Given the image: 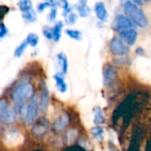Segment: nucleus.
I'll return each mask as SVG.
<instances>
[{"mask_svg": "<svg viewBox=\"0 0 151 151\" xmlns=\"http://www.w3.org/2000/svg\"><path fill=\"white\" fill-rule=\"evenodd\" d=\"M93 121H94V124L96 126L102 125L105 122V117L101 108L96 107L94 109V120Z\"/></svg>", "mask_w": 151, "mask_h": 151, "instance_id": "nucleus-15", "label": "nucleus"}, {"mask_svg": "<svg viewBox=\"0 0 151 151\" xmlns=\"http://www.w3.org/2000/svg\"><path fill=\"white\" fill-rule=\"evenodd\" d=\"M15 119V111H12L6 99H0V121L4 124H11Z\"/></svg>", "mask_w": 151, "mask_h": 151, "instance_id": "nucleus-4", "label": "nucleus"}, {"mask_svg": "<svg viewBox=\"0 0 151 151\" xmlns=\"http://www.w3.org/2000/svg\"><path fill=\"white\" fill-rule=\"evenodd\" d=\"M58 6L62 7L64 17H66L72 12V8L67 0H58Z\"/></svg>", "mask_w": 151, "mask_h": 151, "instance_id": "nucleus-23", "label": "nucleus"}, {"mask_svg": "<svg viewBox=\"0 0 151 151\" xmlns=\"http://www.w3.org/2000/svg\"><path fill=\"white\" fill-rule=\"evenodd\" d=\"M8 34V27L3 22H0V39L5 37Z\"/></svg>", "mask_w": 151, "mask_h": 151, "instance_id": "nucleus-29", "label": "nucleus"}, {"mask_svg": "<svg viewBox=\"0 0 151 151\" xmlns=\"http://www.w3.org/2000/svg\"><path fill=\"white\" fill-rule=\"evenodd\" d=\"M76 9L81 15V17H87L89 14V8L87 5H81V4H77Z\"/></svg>", "mask_w": 151, "mask_h": 151, "instance_id": "nucleus-24", "label": "nucleus"}, {"mask_svg": "<svg viewBox=\"0 0 151 151\" xmlns=\"http://www.w3.org/2000/svg\"><path fill=\"white\" fill-rule=\"evenodd\" d=\"M68 123H69V117L67 115H62L54 123V128L57 131H61L68 125Z\"/></svg>", "mask_w": 151, "mask_h": 151, "instance_id": "nucleus-14", "label": "nucleus"}, {"mask_svg": "<svg viewBox=\"0 0 151 151\" xmlns=\"http://www.w3.org/2000/svg\"><path fill=\"white\" fill-rule=\"evenodd\" d=\"M9 11H10L9 6L5 5V4H0V22H2V20L7 15Z\"/></svg>", "mask_w": 151, "mask_h": 151, "instance_id": "nucleus-27", "label": "nucleus"}, {"mask_svg": "<svg viewBox=\"0 0 151 151\" xmlns=\"http://www.w3.org/2000/svg\"><path fill=\"white\" fill-rule=\"evenodd\" d=\"M50 102V93L48 87L45 82L41 83V92H40V97L38 99V105L39 110L42 111H45L49 106Z\"/></svg>", "mask_w": 151, "mask_h": 151, "instance_id": "nucleus-7", "label": "nucleus"}, {"mask_svg": "<svg viewBox=\"0 0 151 151\" xmlns=\"http://www.w3.org/2000/svg\"><path fill=\"white\" fill-rule=\"evenodd\" d=\"M23 19L27 22H29V23H33V22H35L36 19H37V14H36V12L32 8L28 11H26V12H23L22 14H21Z\"/></svg>", "mask_w": 151, "mask_h": 151, "instance_id": "nucleus-17", "label": "nucleus"}, {"mask_svg": "<svg viewBox=\"0 0 151 151\" xmlns=\"http://www.w3.org/2000/svg\"><path fill=\"white\" fill-rule=\"evenodd\" d=\"M119 34L120 39L127 45H130V46H133L135 43L137 37H138L137 31L134 28H129V29L122 30V31L119 32Z\"/></svg>", "mask_w": 151, "mask_h": 151, "instance_id": "nucleus-9", "label": "nucleus"}, {"mask_svg": "<svg viewBox=\"0 0 151 151\" xmlns=\"http://www.w3.org/2000/svg\"><path fill=\"white\" fill-rule=\"evenodd\" d=\"M110 50L115 56H125L128 53L129 50L127 44L118 37H113L110 42Z\"/></svg>", "mask_w": 151, "mask_h": 151, "instance_id": "nucleus-5", "label": "nucleus"}, {"mask_svg": "<svg viewBox=\"0 0 151 151\" xmlns=\"http://www.w3.org/2000/svg\"><path fill=\"white\" fill-rule=\"evenodd\" d=\"M118 77L117 68L111 65H106L104 69V84L105 86H111Z\"/></svg>", "mask_w": 151, "mask_h": 151, "instance_id": "nucleus-8", "label": "nucleus"}, {"mask_svg": "<svg viewBox=\"0 0 151 151\" xmlns=\"http://www.w3.org/2000/svg\"><path fill=\"white\" fill-rule=\"evenodd\" d=\"M95 13L97 19L101 21H106L108 18V12L105 7V4L103 2H98L95 4Z\"/></svg>", "mask_w": 151, "mask_h": 151, "instance_id": "nucleus-11", "label": "nucleus"}, {"mask_svg": "<svg viewBox=\"0 0 151 151\" xmlns=\"http://www.w3.org/2000/svg\"><path fill=\"white\" fill-rule=\"evenodd\" d=\"M124 11L127 16L133 21V23L140 27H146L148 25V19L143 11L138 7V5L131 1H127L124 4Z\"/></svg>", "mask_w": 151, "mask_h": 151, "instance_id": "nucleus-1", "label": "nucleus"}, {"mask_svg": "<svg viewBox=\"0 0 151 151\" xmlns=\"http://www.w3.org/2000/svg\"><path fill=\"white\" fill-rule=\"evenodd\" d=\"M145 1H149V0H145Z\"/></svg>", "mask_w": 151, "mask_h": 151, "instance_id": "nucleus-33", "label": "nucleus"}, {"mask_svg": "<svg viewBox=\"0 0 151 151\" xmlns=\"http://www.w3.org/2000/svg\"><path fill=\"white\" fill-rule=\"evenodd\" d=\"M65 34L71 38V39H73V40H76V41H81L82 39V35H81V32L79 31V30H76V29H66L65 30Z\"/></svg>", "mask_w": 151, "mask_h": 151, "instance_id": "nucleus-22", "label": "nucleus"}, {"mask_svg": "<svg viewBox=\"0 0 151 151\" xmlns=\"http://www.w3.org/2000/svg\"><path fill=\"white\" fill-rule=\"evenodd\" d=\"M35 96L34 86L29 81H21L18 83L12 89L11 96L15 103H24L30 100Z\"/></svg>", "mask_w": 151, "mask_h": 151, "instance_id": "nucleus-2", "label": "nucleus"}, {"mask_svg": "<svg viewBox=\"0 0 151 151\" xmlns=\"http://www.w3.org/2000/svg\"><path fill=\"white\" fill-rule=\"evenodd\" d=\"M26 42H27V44L33 48L36 47L38 45V42H39V36L37 34L35 33H29L27 34V37H26Z\"/></svg>", "mask_w": 151, "mask_h": 151, "instance_id": "nucleus-18", "label": "nucleus"}, {"mask_svg": "<svg viewBox=\"0 0 151 151\" xmlns=\"http://www.w3.org/2000/svg\"><path fill=\"white\" fill-rule=\"evenodd\" d=\"M77 14L76 13H74V12H71L66 17H65V19H66V21H67V24H69V25H73V24H75V22L77 21Z\"/></svg>", "mask_w": 151, "mask_h": 151, "instance_id": "nucleus-28", "label": "nucleus"}, {"mask_svg": "<svg viewBox=\"0 0 151 151\" xmlns=\"http://www.w3.org/2000/svg\"><path fill=\"white\" fill-rule=\"evenodd\" d=\"M38 112H39L38 99L34 96L33 98L30 99V103L27 104L26 111L22 117V119L27 125H30L35 120L38 115Z\"/></svg>", "mask_w": 151, "mask_h": 151, "instance_id": "nucleus-3", "label": "nucleus"}, {"mask_svg": "<svg viewBox=\"0 0 151 151\" xmlns=\"http://www.w3.org/2000/svg\"><path fill=\"white\" fill-rule=\"evenodd\" d=\"M48 8H50V4H49L45 0H44L43 2L38 4V5H37V7H36L37 11H38L39 12H42L43 11H45V10L48 9Z\"/></svg>", "mask_w": 151, "mask_h": 151, "instance_id": "nucleus-30", "label": "nucleus"}, {"mask_svg": "<svg viewBox=\"0 0 151 151\" xmlns=\"http://www.w3.org/2000/svg\"><path fill=\"white\" fill-rule=\"evenodd\" d=\"M57 61H58V65L60 69L58 73H61L63 74L67 73L68 71V60L65 53L59 52L57 54Z\"/></svg>", "mask_w": 151, "mask_h": 151, "instance_id": "nucleus-13", "label": "nucleus"}, {"mask_svg": "<svg viewBox=\"0 0 151 151\" xmlns=\"http://www.w3.org/2000/svg\"><path fill=\"white\" fill-rule=\"evenodd\" d=\"M27 46H28V44L26 42V40L22 41L15 49V50H14V57L15 58H20L24 54V52L26 51Z\"/></svg>", "mask_w": 151, "mask_h": 151, "instance_id": "nucleus-19", "label": "nucleus"}, {"mask_svg": "<svg viewBox=\"0 0 151 151\" xmlns=\"http://www.w3.org/2000/svg\"><path fill=\"white\" fill-rule=\"evenodd\" d=\"M17 4H18V7L21 12L28 11V10L33 8L32 0H19Z\"/></svg>", "mask_w": 151, "mask_h": 151, "instance_id": "nucleus-20", "label": "nucleus"}, {"mask_svg": "<svg viewBox=\"0 0 151 151\" xmlns=\"http://www.w3.org/2000/svg\"><path fill=\"white\" fill-rule=\"evenodd\" d=\"M113 28L116 31L120 32L122 30H126V29H129V28H134V24L127 16L119 14L114 19Z\"/></svg>", "mask_w": 151, "mask_h": 151, "instance_id": "nucleus-6", "label": "nucleus"}, {"mask_svg": "<svg viewBox=\"0 0 151 151\" xmlns=\"http://www.w3.org/2000/svg\"><path fill=\"white\" fill-rule=\"evenodd\" d=\"M91 134H92V136H93V138L95 140L101 141L104 138V128L103 127H101L99 126H96V127H95L94 128L91 129Z\"/></svg>", "mask_w": 151, "mask_h": 151, "instance_id": "nucleus-21", "label": "nucleus"}, {"mask_svg": "<svg viewBox=\"0 0 151 151\" xmlns=\"http://www.w3.org/2000/svg\"><path fill=\"white\" fill-rule=\"evenodd\" d=\"M78 1H79V4L81 5H87L88 4V0H78Z\"/></svg>", "mask_w": 151, "mask_h": 151, "instance_id": "nucleus-31", "label": "nucleus"}, {"mask_svg": "<svg viewBox=\"0 0 151 151\" xmlns=\"http://www.w3.org/2000/svg\"><path fill=\"white\" fill-rule=\"evenodd\" d=\"M42 35L48 40H53V28L48 26L43 27L42 28Z\"/></svg>", "mask_w": 151, "mask_h": 151, "instance_id": "nucleus-25", "label": "nucleus"}, {"mask_svg": "<svg viewBox=\"0 0 151 151\" xmlns=\"http://www.w3.org/2000/svg\"><path fill=\"white\" fill-rule=\"evenodd\" d=\"M132 1L136 4H142V0H132Z\"/></svg>", "mask_w": 151, "mask_h": 151, "instance_id": "nucleus-32", "label": "nucleus"}, {"mask_svg": "<svg viewBox=\"0 0 151 151\" xmlns=\"http://www.w3.org/2000/svg\"><path fill=\"white\" fill-rule=\"evenodd\" d=\"M57 15H58V7H51L47 16V19L50 22H54L57 19Z\"/></svg>", "mask_w": 151, "mask_h": 151, "instance_id": "nucleus-26", "label": "nucleus"}, {"mask_svg": "<svg viewBox=\"0 0 151 151\" xmlns=\"http://www.w3.org/2000/svg\"><path fill=\"white\" fill-rule=\"evenodd\" d=\"M63 27H64V24L62 21H58L54 27H52L53 28V41L55 42H59L60 38H61V35H62V29H63Z\"/></svg>", "mask_w": 151, "mask_h": 151, "instance_id": "nucleus-16", "label": "nucleus"}, {"mask_svg": "<svg viewBox=\"0 0 151 151\" xmlns=\"http://www.w3.org/2000/svg\"><path fill=\"white\" fill-rule=\"evenodd\" d=\"M64 75L65 74H63L61 73H57L53 76V79L56 83V87L60 93H65L67 90V83L65 82Z\"/></svg>", "mask_w": 151, "mask_h": 151, "instance_id": "nucleus-12", "label": "nucleus"}, {"mask_svg": "<svg viewBox=\"0 0 151 151\" xmlns=\"http://www.w3.org/2000/svg\"><path fill=\"white\" fill-rule=\"evenodd\" d=\"M49 130V122L44 118H40L35 122V125L32 128V133L35 136H42Z\"/></svg>", "mask_w": 151, "mask_h": 151, "instance_id": "nucleus-10", "label": "nucleus"}]
</instances>
